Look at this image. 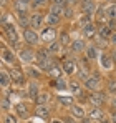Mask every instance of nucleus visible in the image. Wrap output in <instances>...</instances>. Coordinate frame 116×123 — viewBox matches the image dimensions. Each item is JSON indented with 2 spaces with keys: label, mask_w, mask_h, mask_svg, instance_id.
<instances>
[{
  "label": "nucleus",
  "mask_w": 116,
  "mask_h": 123,
  "mask_svg": "<svg viewBox=\"0 0 116 123\" xmlns=\"http://www.w3.org/2000/svg\"><path fill=\"white\" fill-rule=\"evenodd\" d=\"M85 86L86 88H90V90H96L98 86H99V75H91L90 78H86L85 80Z\"/></svg>",
  "instance_id": "1"
},
{
  "label": "nucleus",
  "mask_w": 116,
  "mask_h": 123,
  "mask_svg": "<svg viewBox=\"0 0 116 123\" xmlns=\"http://www.w3.org/2000/svg\"><path fill=\"white\" fill-rule=\"evenodd\" d=\"M20 58H22V62H25V63H30V62L35 58V53L32 52V50H22L20 52Z\"/></svg>",
  "instance_id": "2"
},
{
  "label": "nucleus",
  "mask_w": 116,
  "mask_h": 123,
  "mask_svg": "<svg viewBox=\"0 0 116 123\" xmlns=\"http://www.w3.org/2000/svg\"><path fill=\"white\" fill-rule=\"evenodd\" d=\"M23 37H25V40L28 42V43H37V40H38V35L33 30H25L23 32Z\"/></svg>",
  "instance_id": "3"
},
{
  "label": "nucleus",
  "mask_w": 116,
  "mask_h": 123,
  "mask_svg": "<svg viewBox=\"0 0 116 123\" xmlns=\"http://www.w3.org/2000/svg\"><path fill=\"white\" fill-rule=\"evenodd\" d=\"M83 33H85V37H88V38L95 37V35H96V28H95V25H93V23L85 25V27H83Z\"/></svg>",
  "instance_id": "4"
},
{
  "label": "nucleus",
  "mask_w": 116,
  "mask_h": 123,
  "mask_svg": "<svg viewBox=\"0 0 116 123\" xmlns=\"http://www.w3.org/2000/svg\"><path fill=\"white\" fill-rule=\"evenodd\" d=\"M95 8H96V5H95V2H93V0H85V2H83V10L86 12V15L93 13V12H95Z\"/></svg>",
  "instance_id": "5"
},
{
  "label": "nucleus",
  "mask_w": 116,
  "mask_h": 123,
  "mask_svg": "<svg viewBox=\"0 0 116 123\" xmlns=\"http://www.w3.org/2000/svg\"><path fill=\"white\" fill-rule=\"evenodd\" d=\"M48 115H50V110H48L46 105H38L37 106V117H40V118H48Z\"/></svg>",
  "instance_id": "6"
},
{
  "label": "nucleus",
  "mask_w": 116,
  "mask_h": 123,
  "mask_svg": "<svg viewBox=\"0 0 116 123\" xmlns=\"http://www.w3.org/2000/svg\"><path fill=\"white\" fill-rule=\"evenodd\" d=\"M10 78H12L13 82H17V83H22V82H23V75H22V72H20L18 68L10 70Z\"/></svg>",
  "instance_id": "7"
},
{
  "label": "nucleus",
  "mask_w": 116,
  "mask_h": 123,
  "mask_svg": "<svg viewBox=\"0 0 116 123\" xmlns=\"http://www.w3.org/2000/svg\"><path fill=\"white\" fill-rule=\"evenodd\" d=\"M41 38L46 40V42H52L55 38V30H53V28H45V30L41 32Z\"/></svg>",
  "instance_id": "8"
},
{
  "label": "nucleus",
  "mask_w": 116,
  "mask_h": 123,
  "mask_svg": "<svg viewBox=\"0 0 116 123\" xmlns=\"http://www.w3.org/2000/svg\"><path fill=\"white\" fill-rule=\"evenodd\" d=\"M7 37H8V40H12L13 43H17V42H18L17 32H15V28H13L12 25H7Z\"/></svg>",
  "instance_id": "9"
},
{
  "label": "nucleus",
  "mask_w": 116,
  "mask_h": 123,
  "mask_svg": "<svg viewBox=\"0 0 116 123\" xmlns=\"http://www.w3.org/2000/svg\"><path fill=\"white\" fill-rule=\"evenodd\" d=\"M111 28L110 27H106V25H103V27H99V30H98V35L101 37V38H108V37H111Z\"/></svg>",
  "instance_id": "10"
},
{
  "label": "nucleus",
  "mask_w": 116,
  "mask_h": 123,
  "mask_svg": "<svg viewBox=\"0 0 116 123\" xmlns=\"http://www.w3.org/2000/svg\"><path fill=\"white\" fill-rule=\"evenodd\" d=\"M99 63H101V67H103L104 70H110V68L113 67V62H111V58H110L108 55H101V60H99Z\"/></svg>",
  "instance_id": "11"
},
{
  "label": "nucleus",
  "mask_w": 116,
  "mask_h": 123,
  "mask_svg": "<svg viewBox=\"0 0 116 123\" xmlns=\"http://www.w3.org/2000/svg\"><path fill=\"white\" fill-rule=\"evenodd\" d=\"M91 103L93 105H96V106H99L101 103H104V95H101V93H95V95H91Z\"/></svg>",
  "instance_id": "12"
},
{
  "label": "nucleus",
  "mask_w": 116,
  "mask_h": 123,
  "mask_svg": "<svg viewBox=\"0 0 116 123\" xmlns=\"http://www.w3.org/2000/svg\"><path fill=\"white\" fill-rule=\"evenodd\" d=\"M30 23H32L33 28H38L40 25H41V15H38V13L32 15V17H30Z\"/></svg>",
  "instance_id": "13"
},
{
  "label": "nucleus",
  "mask_w": 116,
  "mask_h": 123,
  "mask_svg": "<svg viewBox=\"0 0 116 123\" xmlns=\"http://www.w3.org/2000/svg\"><path fill=\"white\" fill-rule=\"evenodd\" d=\"M63 70H65L68 75H71V73H75L76 67H75V63H73V62H65V65H63Z\"/></svg>",
  "instance_id": "14"
},
{
  "label": "nucleus",
  "mask_w": 116,
  "mask_h": 123,
  "mask_svg": "<svg viewBox=\"0 0 116 123\" xmlns=\"http://www.w3.org/2000/svg\"><path fill=\"white\" fill-rule=\"evenodd\" d=\"M28 93H30V97L32 98H38V86H37V83H30V86H28Z\"/></svg>",
  "instance_id": "15"
},
{
  "label": "nucleus",
  "mask_w": 116,
  "mask_h": 123,
  "mask_svg": "<svg viewBox=\"0 0 116 123\" xmlns=\"http://www.w3.org/2000/svg\"><path fill=\"white\" fill-rule=\"evenodd\" d=\"M10 80H12L10 75H8L7 72H2V75H0V82H2V86H3V88L10 85Z\"/></svg>",
  "instance_id": "16"
},
{
  "label": "nucleus",
  "mask_w": 116,
  "mask_h": 123,
  "mask_svg": "<svg viewBox=\"0 0 116 123\" xmlns=\"http://www.w3.org/2000/svg\"><path fill=\"white\" fill-rule=\"evenodd\" d=\"M17 113H18V117H22V118H27L28 117V111H27V106L25 105H17Z\"/></svg>",
  "instance_id": "17"
},
{
  "label": "nucleus",
  "mask_w": 116,
  "mask_h": 123,
  "mask_svg": "<svg viewBox=\"0 0 116 123\" xmlns=\"http://www.w3.org/2000/svg\"><path fill=\"white\" fill-rule=\"evenodd\" d=\"M48 53H50V50H40L38 53H37V58H38V63L40 62H45L48 60L50 57H48Z\"/></svg>",
  "instance_id": "18"
},
{
  "label": "nucleus",
  "mask_w": 116,
  "mask_h": 123,
  "mask_svg": "<svg viewBox=\"0 0 116 123\" xmlns=\"http://www.w3.org/2000/svg\"><path fill=\"white\" fill-rule=\"evenodd\" d=\"M78 70H80V77H81V78H85V80L90 78V72H88V67H86V65H81Z\"/></svg>",
  "instance_id": "19"
},
{
  "label": "nucleus",
  "mask_w": 116,
  "mask_h": 123,
  "mask_svg": "<svg viewBox=\"0 0 116 123\" xmlns=\"http://www.w3.org/2000/svg\"><path fill=\"white\" fill-rule=\"evenodd\" d=\"M71 48H73L75 52H80V50L85 48V43H83V40H75L73 43H71Z\"/></svg>",
  "instance_id": "20"
},
{
  "label": "nucleus",
  "mask_w": 116,
  "mask_h": 123,
  "mask_svg": "<svg viewBox=\"0 0 116 123\" xmlns=\"http://www.w3.org/2000/svg\"><path fill=\"white\" fill-rule=\"evenodd\" d=\"M71 111H73V115L78 117V118H83V117H85V111H83V108H81V106H73V108H71Z\"/></svg>",
  "instance_id": "21"
},
{
  "label": "nucleus",
  "mask_w": 116,
  "mask_h": 123,
  "mask_svg": "<svg viewBox=\"0 0 116 123\" xmlns=\"http://www.w3.org/2000/svg\"><path fill=\"white\" fill-rule=\"evenodd\" d=\"M3 60L8 62V63H12V62L15 60V57H13V53H12V52H8V50H3Z\"/></svg>",
  "instance_id": "22"
},
{
  "label": "nucleus",
  "mask_w": 116,
  "mask_h": 123,
  "mask_svg": "<svg viewBox=\"0 0 116 123\" xmlns=\"http://www.w3.org/2000/svg\"><path fill=\"white\" fill-rule=\"evenodd\" d=\"M50 13H53V15H61V13H65V10H61V5H52V12Z\"/></svg>",
  "instance_id": "23"
},
{
  "label": "nucleus",
  "mask_w": 116,
  "mask_h": 123,
  "mask_svg": "<svg viewBox=\"0 0 116 123\" xmlns=\"http://www.w3.org/2000/svg\"><path fill=\"white\" fill-rule=\"evenodd\" d=\"M86 53H88V58H91V60H93V58H96V55H98V50L95 48V47H90Z\"/></svg>",
  "instance_id": "24"
},
{
  "label": "nucleus",
  "mask_w": 116,
  "mask_h": 123,
  "mask_svg": "<svg viewBox=\"0 0 116 123\" xmlns=\"http://www.w3.org/2000/svg\"><path fill=\"white\" fill-rule=\"evenodd\" d=\"M90 117H91V118H98V120H99V118L103 117V113H101L98 108H93V110L90 111Z\"/></svg>",
  "instance_id": "25"
},
{
  "label": "nucleus",
  "mask_w": 116,
  "mask_h": 123,
  "mask_svg": "<svg viewBox=\"0 0 116 123\" xmlns=\"http://www.w3.org/2000/svg\"><path fill=\"white\" fill-rule=\"evenodd\" d=\"M20 23L23 25V27H27L28 25V18H27V15H25V12H20V17H18Z\"/></svg>",
  "instance_id": "26"
},
{
  "label": "nucleus",
  "mask_w": 116,
  "mask_h": 123,
  "mask_svg": "<svg viewBox=\"0 0 116 123\" xmlns=\"http://www.w3.org/2000/svg\"><path fill=\"white\" fill-rule=\"evenodd\" d=\"M50 73H52V77H60V75H61V68H60V67H57V65H55V67H53V68H52V70H50Z\"/></svg>",
  "instance_id": "27"
},
{
  "label": "nucleus",
  "mask_w": 116,
  "mask_h": 123,
  "mask_svg": "<svg viewBox=\"0 0 116 123\" xmlns=\"http://www.w3.org/2000/svg\"><path fill=\"white\" fill-rule=\"evenodd\" d=\"M106 15H108L110 18L115 20V18H116V7H110V8L106 10Z\"/></svg>",
  "instance_id": "28"
},
{
  "label": "nucleus",
  "mask_w": 116,
  "mask_h": 123,
  "mask_svg": "<svg viewBox=\"0 0 116 123\" xmlns=\"http://www.w3.org/2000/svg\"><path fill=\"white\" fill-rule=\"evenodd\" d=\"M58 100H60V103H63V105H71L73 103L71 97H58Z\"/></svg>",
  "instance_id": "29"
},
{
  "label": "nucleus",
  "mask_w": 116,
  "mask_h": 123,
  "mask_svg": "<svg viewBox=\"0 0 116 123\" xmlns=\"http://www.w3.org/2000/svg\"><path fill=\"white\" fill-rule=\"evenodd\" d=\"M53 85H55V86H57L58 90H65V88H66V83L63 82V80H60V78H58L57 82L53 83Z\"/></svg>",
  "instance_id": "30"
},
{
  "label": "nucleus",
  "mask_w": 116,
  "mask_h": 123,
  "mask_svg": "<svg viewBox=\"0 0 116 123\" xmlns=\"http://www.w3.org/2000/svg\"><path fill=\"white\" fill-rule=\"evenodd\" d=\"M70 88H71V92H73V93H80V92H81L78 82H71V83H70Z\"/></svg>",
  "instance_id": "31"
},
{
  "label": "nucleus",
  "mask_w": 116,
  "mask_h": 123,
  "mask_svg": "<svg viewBox=\"0 0 116 123\" xmlns=\"http://www.w3.org/2000/svg\"><path fill=\"white\" fill-rule=\"evenodd\" d=\"M46 102H48V95H45V93L40 95L38 98H37V103H38V105H45Z\"/></svg>",
  "instance_id": "32"
},
{
  "label": "nucleus",
  "mask_w": 116,
  "mask_h": 123,
  "mask_svg": "<svg viewBox=\"0 0 116 123\" xmlns=\"http://www.w3.org/2000/svg\"><path fill=\"white\" fill-rule=\"evenodd\" d=\"M46 20H48V23H50V25H55V23H58V17H57V15H53V13H50Z\"/></svg>",
  "instance_id": "33"
},
{
  "label": "nucleus",
  "mask_w": 116,
  "mask_h": 123,
  "mask_svg": "<svg viewBox=\"0 0 116 123\" xmlns=\"http://www.w3.org/2000/svg\"><path fill=\"white\" fill-rule=\"evenodd\" d=\"M17 10H18V12H25V10H27L25 2H22V0H18V2H17Z\"/></svg>",
  "instance_id": "34"
},
{
  "label": "nucleus",
  "mask_w": 116,
  "mask_h": 123,
  "mask_svg": "<svg viewBox=\"0 0 116 123\" xmlns=\"http://www.w3.org/2000/svg\"><path fill=\"white\" fill-rule=\"evenodd\" d=\"M48 50H50V52H58V50H60V43H57V42H52V45L48 47Z\"/></svg>",
  "instance_id": "35"
},
{
  "label": "nucleus",
  "mask_w": 116,
  "mask_h": 123,
  "mask_svg": "<svg viewBox=\"0 0 116 123\" xmlns=\"http://www.w3.org/2000/svg\"><path fill=\"white\" fill-rule=\"evenodd\" d=\"M104 15H106V12H103V8H99L98 10V22H104V18H106Z\"/></svg>",
  "instance_id": "36"
},
{
  "label": "nucleus",
  "mask_w": 116,
  "mask_h": 123,
  "mask_svg": "<svg viewBox=\"0 0 116 123\" xmlns=\"http://www.w3.org/2000/svg\"><path fill=\"white\" fill-rule=\"evenodd\" d=\"M61 45H68V42H70V38H68V35L66 33H61Z\"/></svg>",
  "instance_id": "37"
},
{
  "label": "nucleus",
  "mask_w": 116,
  "mask_h": 123,
  "mask_svg": "<svg viewBox=\"0 0 116 123\" xmlns=\"http://www.w3.org/2000/svg\"><path fill=\"white\" fill-rule=\"evenodd\" d=\"M5 123H17V118L12 117V115H7L5 117Z\"/></svg>",
  "instance_id": "38"
},
{
  "label": "nucleus",
  "mask_w": 116,
  "mask_h": 123,
  "mask_svg": "<svg viewBox=\"0 0 116 123\" xmlns=\"http://www.w3.org/2000/svg\"><path fill=\"white\" fill-rule=\"evenodd\" d=\"M46 0H32V5L33 7H38V5H45Z\"/></svg>",
  "instance_id": "39"
},
{
  "label": "nucleus",
  "mask_w": 116,
  "mask_h": 123,
  "mask_svg": "<svg viewBox=\"0 0 116 123\" xmlns=\"http://www.w3.org/2000/svg\"><path fill=\"white\" fill-rule=\"evenodd\" d=\"M2 108H3V110H8V108H10V103H8L7 98H3V100H2Z\"/></svg>",
  "instance_id": "40"
},
{
  "label": "nucleus",
  "mask_w": 116,
  "mask_h": 123,
  "mask_svg": "<svg viewBox=\"0 0 116 123\" xmlns=\"http://www.w3.org/2000/svg\"><path fill=\"white\" fill-rule=\"evenodd\" d=\"M110 90L111 92H116V83L115 82H110Z\"/></svg>",
  "instance_id": "41"
},
{
  "label": "nucleus",
  "mask_w": 116,
  "mask_h": 123,
  "mask_svg": "<svg viewBox=\"0 0 116 123\" xmlns=\"http://www.w3.org/2000/svg\"><path fill=\"white\" fill-rule=\"evenodd\" d=\"M53 2V5H63L65 3V0H52Z\"/></svg>",
  "instance_id": "42"
},
{
  "label": "nucleus",
  "mask_w": 116,
  "mask_h": 123,
  "mask_svg": "<svg viewBox=\"0 0 116 123\" xmlns=\"http://www.w3.org/2000/svg\"><path fill=\"white\" fill-rule=\"evenodd\" d=\"M110 40H111V43H115V45H116V33H111Z\"/></svg>",
  "instance_id": "43"
},
{
  "label": "nucleus",
  "mask_w": 116,
  "mask_h": 123,
  "mask_svg": "<svg viewBox=\"0 0 116 123\" xmlns=\"http://www.w3.org/2000/svg\"><path fill=\"white\" fill-rule=\"evenodd\" d=\"M99 123H110V120H108L106 117H101V118H99Z\"/></svg>",
  "instance_id": "44"
},
{
  "label": "nucleus",
  "mask_w": 116,
  "mask_h": 123,
  "mask_svg": "<svg viewBox=\"0 0 116 123\" xmlns=\"http://www.w3.org/2000/svg\"><path fill=\"white\" fill-rule=\"evenodd\" d=\"M111 122H113V123H116V111L113 113V115H111Z\"/></svg>",
  "instance_id": "45"
},
{
  "label": "nucleus",
  "mask_w": 116,
  "mask_h": 123,
  "mask_svg": "<svg viewBox=\"0 0 116 123\" xmlns=\"http://www.w3.org/2000/svg\"><path fill=\"white\" fill-rule=\"evenodd\" d=\"M65 3H68V5H71V3H75V0H65Z\"/></svg>",
  "instance_id": "46"
},
{
  "label": "nucleus",
  "mask_w": 116,
  "mask_h": 123,
  "mask_svg": "<svg viewBox=\"0 0 116 123\" xmlns=\"http://www.w3.org/2000/svg\"><path fill=\"white\" fill-rule=\"evenodd\" d=\"M5 3H7V0H2V5H5Z\"/></svg>",
  "instance_id": "47"
},
{
  "label": "nucleus",
  "mask_w": 116,
  "mask_h": 123,
  "mask_svg": "<svg viewBox=\"0 0 116 123\" xmlns=\"http://www.w3.org/2000/svg\"><path fill=\"white\" fill-rule=\"evenodd\" d=\"M52 123H61V122H60V120H55V122H52Z\"/></svg>",
  "instance_id": "48"
},
{
  "label": "nucleus",
  "mask_w": 116,
  "mask_h": 123,
  "mask_svg": "<svg viewBox=\"0 0 116 123\" xmlns=\"http://www.w3.org/2000/svg\"><path fill=\"white\" fill-rule=\"evenodd\" d=\"M81 123H90V122H88V120H83V122H81Z\"/></svg>",
  "instance_id": "49"
},
{
  "label": "nucleus",
  "mask_w": 116,
  "mask_h": 123,
  "mask_svg": "<svg viewBox=\"0 0 116 123\" xmlns=\"http://www.w3.org/2000/svg\"><path fill=\"white\" fill-rule=\"evenodd\" d=\"M22 2H25V3H27V2H28V0H22Z\"/></svg>",
  "instance_id": "50"
}]
</instances>
